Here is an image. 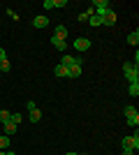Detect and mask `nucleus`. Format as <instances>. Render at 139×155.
<instances>
[{
    "label": "nucleus",
    "instance_id": "10",
    "mask_svg": "<svg viewBox=\"0 0 139 155\" xmlns=\"http://www.w3.org/2000/svg\"><path fill=\"white\" fill-rule=\"evenodd\" d=\"M127 44H132V46L139 44V30H137V28H134V30L127 35Z\"/></svg>",
    "mask_w": 139,
    "mask_h": 155
},
{
    "label": "nucleus",
    "instance_id": "24",
    "mask_svg": "<svg viewBox=\"0 0 139 155\" xmlns=\"http://www.w3.org/2000/svg\"><path fill=\"white\" fill-rule=\"evenodd\" d=\"M7 14H9V19H14V21H19V14L14 12V9H7Z\"/></svg>",
    "mask_w": 139,
    "mask_h": 155
},
{
    "label": "nucleus",
    "instance_id": "26",
    "mask_svg": "<svg viewBox=\"0 0 139 155\" xmlns=\"http://www.w3.org/2000/svg\"><path fill=\"white\" fill-rule=\"evenodd\" d=\"M44 7L46 9H53V0H44Z\"/></svg>",
    "mask_w": 139,
    "mask_h": 155
},
{
    "label": "nucleus",
    "instance_id": "25",
    "mask_svg": "<svg viewBox=\"0 0 139 155\" xmlns=\"http://www.w3.org/2000/svg\"><path fill=\"white\" fill-rule=\"evenodd\" d=\"M26 107H28V111H30V109H35V107H37V104H35L33 100H28V102H26Z\"/></svg>",
    "mask_w": 139,
    "mask_h": 155
},
{
    "label": "nucleus",
    "instance_id": "2",
    "mask_svg": "<svg viewBox=\"0 0 139 155\" xmlns=\"http://www.w3.org/2000/svg\"><path fill=\"white\" fill-rule=\"evenodd\" d=\"M123 148H127V150H137L139 148V134H137V130H134V134L132 137H123Z\"/></svg>",
    "mask_w": 139,
    "mask_h": 155
},
{
    "label": "nucleus",
    "instance_id": "16",
    "mask_svg": "<svg viewBox=\"0 0 139 155\" xmlns=\"http://www.w3.org/2000/svg\"><path fill=\"white\" fill-rule=\"evenodd\" d=\"M9 118H12V114H9V111H7V109H0V123L5 125Z\"/></svg>",
    "mask_w": 139,
    "mask_h": 155
},
{
    "label": "nucleus",
    "instance_id": "30",
    "mask_svg": "<svg viewBox=\"0 0 139 155\" xmlns=\"http://www.w3.org/2000/svg\"><path fill=\"white\" fill-rule=\"evenodd\" d=\"M65 155H79V153H65Z\"/></svg>",
    "mask_w": 139,
    "mask_h": 155
},
{
    "label": "nucleus",
    "instance_id": "22",
    "mask_svg": "<svg viewBox=\"0 0 139 155\" xmlns=\"http://www.w3.org/2000/svg\"><path fill=\"white\" fill-rule=\"evenodd\" d=\"M127 125H130V127H137V125H139V116H132V118H127Z\"/></svg>",
    "mask_w": 139,
    "mask_h": 155
},
{
    "label": "nucleus",
    "instance_id": "27",
    "mask_svg": "<svg viewBox=\"0 0 139 155\" xmlns=\"http://www.w3.org/2000/svg\"><path fill=\"white\" fill-rule=\"evenodd\" d=\"M5 58H7V53H5V49L0 46V60H5Z\"/></svg>",
    "mask_w": 139,
    "mask_h": 155
},
{
    "label": "nucleus",
    "instance_id": "9",
    "mask_svg": "<svg viewBox=\"0 0 139 155\" xmlns=\"http://www.w3.org/2000/svg\"><path fill=\"white\" fill-rule=\"evenodd\" d=\"M53 74H56L58 79H67V67H65V65H56Z\"/></svg>",
    "mask_w": 139,
    "mask_h": 155
},
{
    "label": "nucleus",
    "instance_id": "28",
    "mask_svg": "<svg viewBox=\"0 0 139 155\" xmlns=\"http://www.w3.org/2000/svg\"><path fill=\"white\" fill-rule=\"evenodd\" d=\"M121 155H134V150H127V148H123V153Z\"/></svg>",
    "mask_w": 139,
    "mask_h": 155
},
{
    "label": "nucleus",
    "instance_id": "4",
    "mask_svg": "<svg viewBox=\"0 0 139 155\" xmlns=\"http://www.w3.org/2000/svg\"><path fill=\"white\" fill-rule=\"evenodd\" d=\"M100 19H102V26H116V12L114 9H107Z\"/></svg>",
    "mask_w": 139,
    "mask_h": 155
},
{
    "label": "nucleus",
    "instance_id": "19",
    "mask_svg": "<svg viewBox=\"0 0 139 155\" xmlns=\"http://www.w3.org/2000/svg\"><path fill=\"white\" fill-rule=\"evenodd\" d=\"M127 93H130V95H132V97H137V95H139V84H130V88H127Z\"/></svg>",
    "mask_w": 139,
    "mask_h": 155
},
{
    "label": "nucleus",
    "instance_id": "7",
    "mask_svg": "<svg viewBox=\"0 0 139 155\" xmlns=\"http://www.w3.org/2000/svg\"><path fill=\"white\" fill-rule=\"evenodd\" d=\"M33 26L35 28H46V26H49V19L40 14V16H35V19H33Z\"/></svg>",
    "mask_w": 139,
    "mask_h": 155
},
{
    "label": "nucleus",
    "instance_id": "20",
    "mask_svg": "<svg viewBox=\"0 0 139 155\" xmlns=\"http://www.w3.org/2000/svg\"><path fill=\"white\" fill-rule=\"evenodd\" d=\"M9 67H12V65H9V60H0V72H9Z\"/></svg>",
    "mask_w": 139,
    "mask_h": 155
},
{
    "label": "nucleus",
    "instance_id": "11",
    "mask_svg": "<svg viewBox=\"0 0 139 155\" xmlns=\"http://www.w3.org/2000/svg\"><path fill=\"white\" fill-rule=\"evenodd\" d=\"M53 35H56V37H60V39H67V28H65V26H56Z\"/></svg>",
    "mask_w": 139,
    "mask_h": 155
},
{
    "label": "nucleus",
    "instance_id": "5",
    "mask_svg": "<svg viewBox=\"0 0 139 155\" xmlns=\"http://www.w3.org/2000/svg\"><path fill=\"white\" fill-rule=\"evenodd\" d=\"M79 77H81V63L67 67V79H79Z\"/></svg>",
    "mask_w": 139,
    "mask_h": 155
},
{
    "label": "nucleus",
    "instance_id": "1",
    "mask_svg": "<svg viewBox=\"0 0 139 155\" xmlns=\"http://www.w3.org/2000/svg\"><path fill=\"white\" fill-rule=\"evenodd\" d=\"M123 74L130 84H139V67L132 63H123Z\"/></svg>",
    "mask_w": 139,
    "mask_h": 155
},
{
    "label": "nucleus",
    "instance_id": "6",
    "mask_svg": "<svg viewBox=\"0 0 139 155\" xmlns=\"http://www.w3.org/2000/svg\"><path fill=\"white\" fill-rule=\"evenodd\" d=\"M51 44L56 46L58 51H65V49H67V42H65V39H60V37H56V35H51Z\"/></svg>",
    "mask_w": 139,
    "mask_h": 155
},
{
    "label": "nucleus",
    "instance_id": "3",
    "mask_svg": "<svg viewBox=\"0 0 139 155\" xmlns=\"http://www.w3.org/2000/svg\"><path fill=\"white\" fill-rule=\"evenodd\" d=\"M91 44H93V42H91L88 37H77V39L72 42V46L77 49V51H88V49H91Z\"/></svg>",
    "mask_w": 139,
    "mask_h": 155
},
{
    "label": "nucleus",
    "instance_id": "17",
    "mask_svg": "<svg viewBox=\"0 0 139 155\" xmlns=\"http://www.w3.org/2000/svg\"><path fill=\"white\" fill-rule=\"evenodd\" d=\"M14 132H16V125H14L12 120H7L5 123V134H14Z\"/></svg>",
    "mask_w": 139,
    "mask_h": 155
},
{
    "label": "nucleus",
    "instance_id": "14",
    "mask_svg": "<svg viewBox=\"0 0 139 155\" xmlns=\"http://www.w3.org/2000/svg\"><path fill=\"white\" fill-rule=\"evenodd\" d=\"M88 26H93V28H98V26H102V19H100L98 14H91V19H88Z\"/></svg>",
    "mask_w": 139,
    "mask_h": 155
},
{
    "label": "nucleus",
    "instance_id": "21",
    "mask_svg": "<svg viewBox=\"0 0 139 155\" xmlns=\"http://www.w3.org/2000/svg\"><path fill=\"white\" fill-rule=\"evenodd\" d=\"M9 120H12L14 125H19L21 120H23V116H21V114H12V118H9Z\"/></svg>",
    "mask_w": 139,
    "mask_h": 155
},
{
    "label": "nucleus",
    "instance_id": "29",
    "mask_svg": "<svg viewBox=\"0 0 139 155\" xmlns=\"http://www.w3.org/2000/svg\"><path fill=\"white\" fill-rule=\"evenodd\" d=\"M5 155H16V153H14V150H5Z\"/></svg>",
    "mask_w": 139,
    "mask_h": 155
},
{
    "label": "nucleus",
    "instance_id": "8",
    "mask_svg": "<svg viewBox=\"0 0 139 155\" xmlns=\"http://www.w3.org/2000/svg\"><path fill=\"white\" fill-rule=\"evenodd\" d=\"M81 63L79 58H74V56H63V60H60V65H65V67H72V65Z\"/></svg>",
    "mask_w": 139,
    "mask_h": 155
},
{
    "label": "nucleus",
    "instance_id": "15",
    "mask_svg": "<svg viewBox=\"0 0 139 155\" xmlns=\"http://www.w3.org/2000/svg\"><path fill=\"white\" fill-rule=\"evenodd\" d=\"M123 114H125V118H132V116H139V114H137V109H134L132 104H127L125 109H123Z\"/></svg>",
    "mask_w": 139,
    "mask_h": 155
},
{
    "label": "nucleus",
    "instance_id": "13",
    "mask_svg": "<svg viewBox=\"0 0 139 155\" xmlns=\"http://www.w3.org/2000/svg\"><path fill=\"white\" fill-rule=\"evenodd\" d=\"M91 14H95V12H93V7H88L86 12H81V14H79V21H81V23H88V19H91Z\"/></svg>",
    "mask_w": 139,
    "mask_h": 155
},
{
    "label": "nucleus",
    "instance_id": "18",
    "mask_svg": "<svg viewBox=\"0 0 139 155\" xmlns=\"http://www.w3.org/2000/svg\"><path fill=\"white\" fill-rule=\"evenodd\" d=\"M9 148V137H0V150Z\"/></svg>",
    "mask_w": 139,
    "mask_h": 155
},
{
    "label": "nucleus",
    "instance_id": "12",
    "mask_svg": "<svg viewBox=\"0 0 139 155\" xmlns=\"http://www.w3.org/2000/svg\"><path fill=\"white\" fill-rule=\"evenodd\" d=\"M40 118H42V111H40V107L30 109V120H33V123H40Z\"/></svg>",
    "mask_w": 139,
    "mask_h": 155
},
{
    "label": "nucleus",
    "instance_id": "23",
    "mask_svg": "<svg viewBox=\"0 0 139 155\" xmlns=\"http://www.w3.org/2000/svg\"><path fill=\"white\" fill-rule=\"evenodd\" d=\"M56 7H67V0H53V9Z\"/></svg>",
    "mask_w": 139,
    "mask_h": 155
}]
</instances>
